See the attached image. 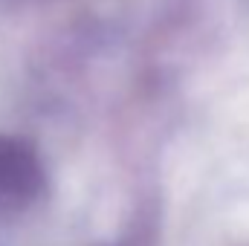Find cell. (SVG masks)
<instances>
[{
    "label": "cell",
    "instance_id": "6da1fadb",
    "mask_svg": "<svg viewBox=\"0 0 249 246\" xmlns=\"http://www.w3.org/2000/svg\"><path fill=\"white\" fill-rule=\"evenodd\" d=\"M44 185L41 162L18 139L0 136V209L26 206Z\"/></svg>",
    "mask_w": 249,
    "mask_h": 246
}]
</instances>
